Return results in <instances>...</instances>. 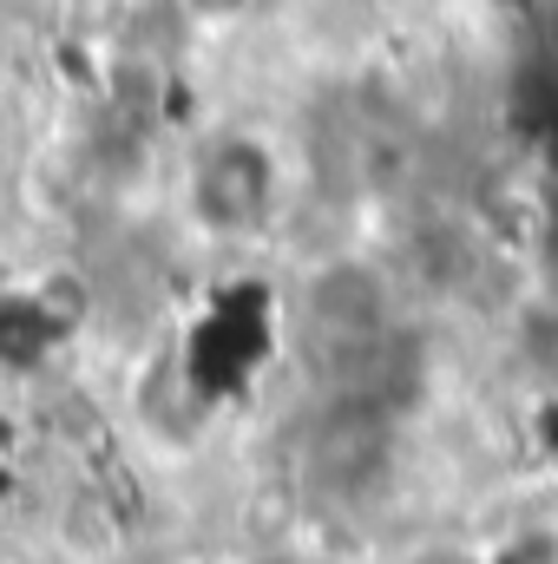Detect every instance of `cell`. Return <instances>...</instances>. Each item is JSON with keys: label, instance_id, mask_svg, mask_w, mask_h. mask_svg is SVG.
Wrapping results in <instances>:
<instances>
[{"label": "cell", "instance_id": "cell-3", "mask_svg": "<svg viewBox=\"0 0 558 564\" xmlns=\"http://www.w3.org/2000/svg\"><path fill=\"white\" fill-rule=\"evenodd\" d=\"M191 7H197L204 20H237V13H244L250 0H191Z\"/></svg>", "mask_w": 558, "mask_h": 564}, {"label": "cell", "instance_id": "cell-1", "mask_svg": "<svg viewBox=\"0 0 558 564\" xmlns=\"http://www.w3.org/2000/svg\"><path fill=\"white\" fill-rule=\"evenodd\" d=\"M191 197H197V217L217 224V230H250V224H264L270 204H277V158H270V144L217 139L197 158Z\"/></svg>", "mask_w": 558, "mask_h": 564}, {"label": "cell", "instance_id": "cell-2", "mask_svg": "<svg viewBox=\"0 0 558 564\" xmlns=\"http://www.w3.org/2000/svg\"><path fill=\"white\" fill-rule=\"evenodd\" d=\"M486 564H558V545L552 539H513L506 552H493Z\"/></svg>", "mask_w": 558, "mask_h": 564}]
</instances>
